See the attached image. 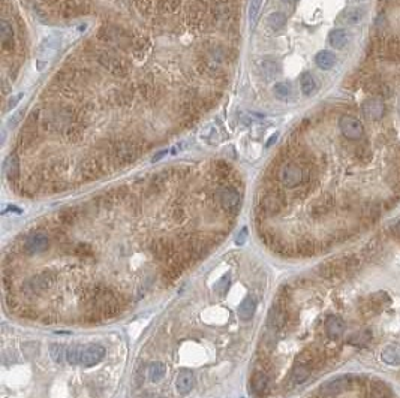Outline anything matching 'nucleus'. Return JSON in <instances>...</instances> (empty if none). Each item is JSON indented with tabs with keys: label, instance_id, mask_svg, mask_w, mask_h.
Instances as JSON below:
<instances>
[{
	"label": "nucleus",
	"instance_id": "nucleus-16",
	"mask_svg": "<svg viewBox=\"0 0 400 398\" xmlns=\"http://www.w3.org/2000/svg\"><path fill=\"white\" fill-rule=\"evenodd\" d=\"M195 386V376L190 371H183L177 376L175 388L180 394H189Z\"/></svg>",
	"mask_w": 400,
	"mask_h": 398
},
{
	"label": "nucleus",
	"instance_id": "nucleus-27",
	"mask_svg": "<svg viewBox=\"0 0 400 398\" xmlns=\"http://www.w3.org/2000/svg\"><path fill=\"white\" fill-rule=\"evenodd\" d=\"M165 365L162 362H152L147 368V374H149V379L150 382L156 383L159 380H162V377L165 376Z\"/></svg>",
	"mask_w": 400,
	"mask_h": 398
},
{
	"label": "nucleus",
	"instance_id": "nucleus-10",
	"mask_svg": "<svg viewBox=\"0 0 400 398\" xmlns=\"http://www.w3.org/2000/svg\"><path fill=\"white\" fill-rule=\"evenodd\" d=\"M105 356V349L99 344H87L84 346L83 356H81V365L92 367L99 364Z\"/></svg>",
	"mask_w": 400,
	"mask_h": 398
},
{
	"label": "nucleus",
	"instance_id": "nucleus-7",
	"mask_svg": "<svg viewBox=\"0 0 400 398\" xmlns=\"http://www.w3.org/2000/svg\"><path fill=\"white\" fill-rule=\"evenodd\" d=\"M362 112L369 120H381L385 115V104L378 97H370L363 102Z\"/></svg>",
	"mask_w": 400,
	"mask_h": 398
},
{
	"label": "nucleus",
	"instance_id": "nucleus-20",
	"mask_svg": "<svg viewBox=\"0 0 400 398\" xmlns=\"http://www.w3.org/2000/svg\"><path fill=\"white\" fill-rule=\"evenodd\" d=\"M315 63L319 69L328 71L336 65V55L328 50H323L315 55Z\"/></svg>",
	"mask_w": 400,
	"mask_h": 398
},
{
	"label": "nucleus",
	"instance_id": "nucleus-25",
	"mask_svg": "<svg viewBox=\"0 0 400 398\" xmlns=\"http://www.w3.org/2000/svg\"><path fill=\"white\" fill-rule=\"evenodd\" d=\"M309 377H310V370H309V367H306V365H300V364H297V365L294 367L292 373H291V380H292L294 385H302V383H305V382L309 379Z\"/></svg>",
	"mask_w": 400,
	"mask_h": 398
},
{
	"label": "nucleus",
	"instance_id": "nucleus-18",
	"mask_svg": "<svg viewBox=\"0 0 400 398\" xmlns=\"http://www.w3.org/2000/svg\"><path fill=\"white\" fill-rule=\"evenodd\" d=\"M381 360L388 365H400V344L391 343L384 347Z\"/></svg>",
	"mask_w": 400,
	"mask_h": 398
},
{
	"label": "nucleus",
	"instance_id": "nucleus-44",
	"mask_svg": "<svg viewBox=\"0 0 400 398\" xmlns=\"http://www.w3.org/2000/svg\"><path fill=\"white\" fill-rule=\"evenodd\" d=\"M397 112H399V117H400V104H399V108H397Z\"/></svg>",
	"mask_w": 400,
	"mask_h": 398
},
{
	"label": "nucleus",
	"instance_id": "nucleus-40",
	"mask_svg": "<svg viewBox=\"0 0 400 398\" xmlns=\"http://www.w3.org/2000/svg\"><path fill=\"white\" fill-rule=\"evenodd\" d=\"M391 231H393V234H394L396 236H399V238H400V220H399V222H397V223L391 228Z\"/></svg>",
	"mask_w": 400,
	"mask_h": 398
},
{
	"label": "nucleus",
	"instance_id": "nucleus-21",
	"mask_svg": "<svg viewBox=\"0 0 400 398\" xmlns=\"http://www.w3.org/2000/svg\"><path fill=\"white\" fill-rule=\"evenodd\" d=\"M0 41H2V47L5 50H8L14 41V27L5 18L2 19V23H0Z\"/></svg>",
	"mask_w": 400,
	"mask_h": 398
},
{
	"label": "nucleus",
	"instance_id": "nucleus-5",
	"mask_svg": "<svg viewBox=\"0 0 400 398\" xmlns=\"http://www.w3.org/2000/svg\"><path fill=\"white\" fill-rule=\"evenodd\" d=\"M48 247H50V238L44 232L32 234L24 243V252L27 254H41Z\"/></svg>",
	"mask_w": 400,
	"mask_h": 398
},
{
	"label": "nucleus",
	"instance_id": "nucleus-15",
	"mask_svg": "<svg viewBox=\"0 0 400 398\" xmlns=\"http://www.w3.org/2000/svg\"><path fill=\"white\" fill-rule=\"evenodd\" d=\"M325 331L331 340H337L345 332V322L339 316H330L325 322Z\"/></svg>",
	"mask_w": 400,
	"mask_h": 398
},
{
	"label": "nucleus",
	"instance_id": "nucleus-1",
	"mask_svg": "<svg viewBox=\"0 0 400 398\" xmlns=\"http://www.w3.org/2000/svg\"><path fill=\"white\" fill-rule=\"evenodd\" d=\"M279 181L285 187L294 189L306 181V172L305 169L297 163H285L279 169Z\"/></svg>",
	"mask_w": 400,
	"mask_h": 398
},
{
	"label": "nucleus",
	"instance_id": "nucleus-9",
	"mask_svg": "<svg viewBox=\"0 0 400 398\" xmlns=\"http://www.w3.org/2000/svg\"><path fill=\"white\" fill-rule=\"evenodd\" d=\"M219 202L228 213H235L240 207V202H242V198H240V193L235 189L227 187L219 193Z\"/></svg>",
	"mask_w": 400,
	"mask_h": 398
},
{
	"label": "nucleus",
	"instance_id": "nucleus-28",
	"mask_svg": "<svg viewBox=\"0 0 400 398\" xmlns=\"http://www.w3.org/2000/svg\"><path fill=\"white\" fill-rule=\"evenodd\" d=\"M84 346L83 344H74L66 350V361L71 365H78L81 364V356H83Z\"/></svg>",
	"mask_w": 400,
	"mask_h": 398
},
{
	"label": "nucleus",
	"instance_id": "nucleus-42",
	"mask_svg": "<svg viewBox=\"0 0 400 398\" xmlns=\"http://www.w3.org/2000/svg\"><path fill=\"white\" fill-rule=\"evenodd\" d=\"M276 139H277V133L271 135V138H270L268 141H267V147H271V145L274 144V141H276Z\"/></svg>",
	"mask_w": 400,
	"mask_h": 398
},
{
	"label": "nucleus",
	"instance_id": "nucleus-26",
	"mask_svg": "<svg viewBox=\"0 0 400 398\" xmlns=\"http://www.w3.org/2000/svg\"><path fill=\"white\" fill-rule=\"evenodd\" d=\"M261 208L264 213H268V214L277 213L279 208H281V201H279V198L276 195H266L261 201Z\"/></svg>",
	"mask_w": 400,
	"mask_h": 398
},
{
	"label": "nucleus",
	"instance_id": "nucleus-34",
	"mask_svg": "<svg viewBox=\"0 0 400 398\" xmlns=\"http://www.w3.org/2000/svg\"><path fill=\"white\" fill-rule=\"evenodd\" d=\"M388 392H390L388 386L385 383H382V382H376L372 386V395L375 398H387Z\"/></svg>",
	"mask_w": 400,
	"mask_h": 398
},
{
	"label": "nucleus",
	"instance_id": "nucleus-12",
	"mask_svg": "<svg viewBox=\"0 0 400 398\" xmlns=\"http://www.w3.org/2000/svg\"><path fill=\"white\" fill-rule=\"evenodd\" d=\"M270 388H271V382H270V377L267 374V371L261 370V371H255L253 377H252V389L256 395L263 397V395H267L270 392Z\"/></svg>",
	"mask_w": 400,
	"mask_h": 398
},
{
	"label": "nucleus",
	"instance_id": "nucleus-35",
	"mask_svg": "<svg viewBox=\"0 0 400 398\" xmlns=\"http://www.w3.org/2000/svg\"><path fill=\"white\" fill-rule=\"evenodd\" d=\"M263 2H264V0H252V2H250V6H249V18H250V23H252V24H255V21L258 19L259 11H261V6H263Z\"/></svg>",
	"mask_w": 400,
	"mask_h": 398
},
{
	"label": "nucleus",
	"instance_id": "nucleus-11",
	"mask_svg": "<svg viewBox=\"0 0 400 398\" xmlns=\"http://www.w3.org/2000/svg\"><path fill=\"white\" fill-rule=\"evenodd\" d=\"M97 62L101 63L107 71H110V73H113V75H123L126 72V65L122 60H118L117 57H114L108 53H102L99 55Z\"/></svg>",
	"mask_w": 400,
	"mask_h": 398
},
{
	"label": "nucleus",
	"instance_id": "nucleus-30",
	"mask_svg": "<svg viewBox=\"0 0 400 398\" xmlns=\"http://www.w3.org/2000/svg\"><path fill=\"white\" fill-rule=\"evenodd\" d=\"M286 23V17L282 12H273L271 15H268L267 18V24L270 26L271 30H281Z\"/></svg>",
	"mask_w": 400,
	"mask_h": 398
},
{
	"label": "nucleus",
	"instance_id": "nucleus-6",
	"mask_svg": "<svg viewBox=\"0 0 400 398\" xmlns=\"http://www.w3.org/2000/svg\"><path fill=\"white\" fill-rule=\"evenodd\" d=\"M115 162L118 165H126L133 162L138 156V148L132 143H117L114 145V153H113Z\"/></svg>",
	"mask_w": 400,
	"mask_h": 398
},
{
	"label": "nucleus",
	"instance_id": "nucleus-23",
	"mask_svg": "<svg viewBox=\"0 0 400 398\" xmlns=\"http://www.w3.org/2000/svg\"><path fill=\"white\" fill-rule=\"evenodd\" d=\"M3 171H5V175L9 178V180H15L18 177V172H19V163H18V157L15 154H9L5 161V165H3Z\"/></svg>",
	"mask_w": 400,
	"mask_h": 398
},
{
	"label": "nucleus",
	"instance_id": "nucleus-14",
	"mask_svg": "<svg viewBox=\"0 0 400 398\" xmlns=\"http://www.w3.org/2000/svg\"><path fill=\"white\" fill-rule=\"evenodd\" d=\"M286 324V311L285 308L277 304V306H273V308L270 310V314H268V328L273 329V331H277L284 328Z\"/></svg>",
	"mask_w": 400,
	"mask_h": 398
},
{
	"label": "nucleus",
	"instance_id": "nucleus-17",
	"mask_svg": "<svg viewBox=\"0 0 400 398\" xmlns=\"http://www.w3.org/2000/svg\"><path fill=\"white\" fill-rule=\"evenodd\" d=\"M328 42L333 48L343 50L349 42V35L345 29H334V30L330 32Z\"/></svg>",
	"mask_w": 400,
	"mask_h": 398
},
{
	"label": "nucleus",
	"instance_id": "nucleus-4",
	"mask_svg": "<svg viewBox=\"0 0 400 398\" xmlns=\"http://www.w3.org/2000/svg\"><path fill=\"white\" fill-rule=\"evenodd\" d=\"M56 277L51 274V271H44L41 274H36L32 278H29L26 288L33 292V293H42L45 290H48L50 288H53Z\"/></svg>",
	"mask_w": 400,
	"mask_h": 398
},
{
	"label": "nucleus",
	"instance_id": "nucleus-43",
	"mask_svg": "<svg viewBox=\"0 0 400 398\" xmlns=\"http://www.w3.org/2000/svg\"><path fill=\"white\" fill-rule=\"evenodd\" d=\"M285 3H289V5H294V3H297L298 0H284Z\"/></svg>",
	"mask_w": 400,
	"mask_h": 398
},
{
	"label": "nucleus",
	"instance_id": "nucleus-45",
	"mask_svg": "<svg viewBox=\"0 0 400 398\" xmlns=\"http://www.w3.org/2000/svg\"><path fill=\"white\" fill-rule=\"evenodd\" d=\"M355 2H364V0H355Z\"/></svg>",
	"mask_w": 400,
	"mask_h": 398
},
{
	"label": "nucleus",
	"instance_id": "nucleus-36",
	"mask_svg": "<svg viewBox=\"0 0 400 398\" xmlns=\"http://www.w3.org/2000/svg\"><path fill=\"white\" fill-rule=\"evenodd\" d=\"M24 112H26V108H21V109H18L14 112V115L9 118V122H8V127L14 129L19 122H21V118L24 117Z\"/></svg>",
	"mask_w": 400,
	"mask_h": 398
},
{
	"label": "nucleus",
	"instance_id": "nucleus-37",
	"mask_svg": "<svg viewBox=\"0 0 400 398\" xmlns=\"http://www.w3.org/2000/svg\"><path fill=\"white\" fill-rule=\"evenodd\" d=\"M23 97H24V93H17V94H14L12 97H9V101H8V104H6V111L14 109V108L19 104V101H21Z\"/></svg>",
	"mask_w": 400,
	"mask_h": 398
},
{
	"label": "nucleus",
	"instance_id": "nucleus-41",
	"mask_svg": "<svg viewBox=\"0 0 400 398\" xmlns=\"http://www.w3.org/2000/svg\"><path fill=\"white\" fill-rule=\"evenodd\" d=\"M245 238H246V229L242 231V235L237 236V244H243L245 243Z\"/></svg>",
	"mask_w": 400,
	"mask_h": 398
},
{
	"label": "nucleus",
	"instance_id": "nucleus-39",
	"mask_svg": "<svg viewBox=\"0 0 400 398\" xmlns=\"http://www.w3.org/2000/svg\"><path fill=\"white\" fill-rule=\"evenodd\" d=\"M167 153H168V150H162V151L156 153V156H153V159H152V162H157V161H161V159H162Z\"/></svg>",
	"mask_w": 400,
	"mask_h": 398
},
{
	"label": "nucleus",
	"instance_id": "nucleus-33",
	"mask_svg": "<svg viewBox=\"0 0 400 398\" xmlns=\"http://www.w3.org/2000/svg\"><path fill=\"white\" fill-rule=\"evenodd\" d=\"M261 68H263V72L267 78H274L279 73V65L276 62H271V60L263 62Z\"/></svg>",
	"mask_w": 400,
	"mask_h": 398
},
{
	"label": "nucleus",
	"instance_id": "nucleus-13",
	"mask_svg": "<svg viewBox=\"0 0 400 398\" xmlns=\"http://www.w3.org/2000/svg\"><path fill=\"white\" fill-rule=\"evenodd\" d=\"M364 17H366V11L363 8H349V9H345L337 17V23L346 24V26H357L363 21Z\"/></svg>",
	"mask_w": 400,
	"mask_h": 398
},
{
	"label": "nucleus",
	"instance_id": "nucleus-29",
	"mask_svg": "<svg viewBox=\"0 0 400 398\" xmlns=\"http://www.w3.org/2000/svg\"><path fill=\"white\" fill-rule=\"evenodd\" d=\"M153 254L157 257L159 261H165L168 257L172 256V247L168 243H157L152 247Z\"/></svg>",
	"mask_w": 400,
	"mask_h": 398
},
{
	"label": "nucleus",
	"instance_id": "nucleus-31",
	"mask_svg": "<svg viewBox=\"0 0 400 398\" xmlns=\"http://www.w3.org/2000/svg\"><path fill=\"white\" fill-rule=\"evenodd\" d=\"M50 355H51L54 362L62 364L63 360H65V356H66L65 347L62 344H58V343H53V344H50Z\"/></svg>",
	"mask_w": 400,
	"mask_h": 398
},
{
	"label": "nucleus",
	"instance_id": "nucleus-8",
	"mask_svg": "<svg viewBox=\"0 0 400 398\" xmlns=\"http://www.w3.org/2000/svg\"><path fill=\"white\" fill-rule=\"evenodd\" d=\"M351 385H352V376L343 374V376H339L336 379H331L330 382L324 383L321 391H323V394H327V395H336V394H341V392L349 389Z\"/></svg>",
	"mask_w": 400,
	"mask_h": 398
},
{
	"label": "nucleus",
	"instance_id": "nucleus-3",
	"mask_svg": "<svg viewBox=\"0 0 400 398\" xmlns=\"http://www.w3.org/2000/svg\"><path fill=\"white\" fill-rule=\"evenodd\" d=\"M60 44H62V36L58 35H50L47 37L42 39V42L39 44L38 50H36V57L38 60H44L48 62L57 54Z\"/></svg>",
	"mask_w": 400,
	"mask_h": 398
},
{
	"label": "nucleus",
	"instance_id": "nucleus-38",
	"mask_svg": "<svg viewBox=\"0 0 400 398\" xmlns=\"http://www.w3.org/2000/svg\"><path fill=\"white\" fill-rule=\"evenodd\" d=\"M35 66H36V71H42V69H45V68L48 66V62L38 60V58H36V63H35Z\"/></svg>",
	"mask_w": 400,
	"mask_h": 398
},
{
	"label": "nucleus",
	"instance_id": "nucleus-19",
	"mask_svg": "<svg viewBox=\"0 0 400 398\" xmlns=\"http://www.w3.org/2000/svg\"><path fill=\"white\" fill-rule=\"evenodd\" d=\"M255 310H256V301L255 298L252 296H248L242 301V304L238 306V316L242 321H250L253 314H255Z\"/></svg>",
	"mask_w": 400,
	"mask_h": 398
},
{
	"label": "nucleus",
	"instance_id": "nucleus-22",
	"mask_svg": "<svg viewBox=\"0 0 400 398\" xmlns=\"http://www.w3.org/2000/svg\"><path fill=\"white\" fill-rule=\"evenodd\" d=\"M273 93L274 96L279 99V101H289V99L292 97V86L286 81H281V83H276L273 86Z\"/></svg>",
	"mask_w": 400,
	"mask_h": 398
},
{
	"label": "nucleus",
	"instance_id": "nucleus-32",
	"mask_svg": "<svg viewBox=\"0 0 400 398\" xmlns=\"http://www.w3.org/2000/svg\"><path fill=\"white\" fill-rule=\"evenodd\" d=\"M387 53L393 60H400V37H393L387 44Z\"/></svg>",
	"mask_w": 400,
	"mask_h": 398
},
{
	"label": "nucleus",
	"instance_id": "nucleus-2",
	"mask_svg": "<svg viewBox=\"0 0 400 398\" xmlns=\"http://www.w3.org/2000/svg\"><path fill=\"white\" fill-rule=\"evenodd\" d=\"M339 129H341L342 135L346 139H349V141H357V139H360L364 133L363 123L352 115H342L339 118Z\"/></svg>",
	"mask_w": 400,
	"mask_h": 398
},
{
	"label": "nucleus",
	"instance_id": "nucleus-24",
	"mask_svg": "<svg viewBox=\"0 0 400 398\" xmlns=\"http://www.w3.org/2000/svg\"><path fill=\"white\" fill-rule=\"evenodd\" d=\"M300 89L305 96H312L316 90V81L310 72H305L300 78Z\"/></svg>",
	"mask_w": 400,
	"mask_h": 398
}]
</instances>
